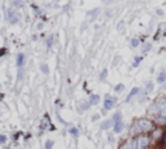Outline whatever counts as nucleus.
I'll return each instance as SVG.
<instances>
[{"label":"nucleus","instance_id":"nucleus-13","mask_svg":"<svg viewBox=\"0 0 166 149\" xmlns=\"http://www.w3.org/2000/svg\"><path fill=\"white\" fill-rule=\"evenodd\" d=\"M112 121H113V123H115V122H121V121H122V114H121V112H115V113L113 114Z\"/></svg>","mask_w":166,"mask_h":149},{"label":"nucleus","instance_id":"nucleus-6","mask_svg":"<svg viewBox=\"0 0 166 149\" xmlns=\"http://www.w3.org/2000/svg\"><path fill=\"white\" fill-rule=\"evenodd\" d=\"M8 20L10 24H17L20 20V14L13 9H8Z\"/></svg>","mask_w":166,"mask_h":149},{"label":"nucleus","instance_id":"nucleus-32","mask_svg":"<svg viewBox=\"0 0 166 149\" xmlns=\"http://www.w3.org/2000/svg\"><path fill=\"white\" fill-rule=\"evenodd\" d=\"M119 149H125V148H123V145H122V147H121V148H119Z\"/></svg>","mask_w":166,"mask_h":149},{"label":"nucleus","instance_id":"nucleus-18","mask_svg":"<svg viewBox=\"0 0 166 149\" xmlns=\"http://www.w3.org/2000/svg\"><path fill=\"white\" fill-rule=\"evenodd\" d=\"M145 87H147V91L148 92H152L153 91V83H152V82H147V84H145Z\"/></svg>","mask_w":166,"mask_h":149},{"label":"nucleus","instance_id":"nucleus-17","mask_svg":"<svg viewBox=\"0 0 166 149\" xmlns=\"http://www.w3.org/2000/svg\"><path fill=\"white\" fill-rule=\"evenodd\" d=\"M141 61H143V57L141 56H136L135 57V61H134V68H136V66L139 65Z\"/></svg>","mask_w":166,"mask_h":149},{"label":"nucleus","instance_id":"nucleus-9","mask_svg":"<svg viewBox=\"0 0 166 149\" xmlns=\"http://www.w3.org/2000/svg\"><path fill=\"white\" fill-rule=\"evenodd\" d=\"M157 83L158 84H165L166 83V71L165 70H161L157 75Z\"/></svg>","mask_w":166,"mask_h":149},{"label":"nucleus","instance_id":"nucleus-15","mask_svg":"<svg viewBox=\"0 0 166 149\" xmlns=\"http://www.w3.org/2000/svg\"><path fill=\"white\" fill-rule=\"evenodd\" d=\"M139 39H136V38H134V39H131V42H130V44H131V47L132 48H136L138 46H139Z\"/></svg>","mask_w":166,"mask_h":149},{"label":"nucleus","instance_id":"nucleus-1","mask_svg":"<svg viewBox=\"0 0 166 149\" xmlns=\"http://www.w3.org/2000/svg\"><path fill=\"white\" fill-rule=\"evenodd\" d=\"M154 129V123L152 119L148 118H139L136 119L134 125L131 127V131L136 135H141V134H148Z\"/></svg>","mask_w":166,"mask_h":149},{"label":"nucleus","instance_id":"nucleus-8","mask_svg":"<svg viewBox=\"0 0 166 149\" xmlns=\"http://www.w3.org/2000/svg\"><path fill=\"white\" fill-rule=\"evenodd\" d=\"M123 127H125V125H123L122 121H121V122H115V123L113 125L114 134H121V132L123 131Z\"/></svg>","mask_w":166,"mask_h":149},{"label":"nucleus","instance_id":"nucleus-7","mask_svg":"<svg viewBox=\"0 0 166 149\" xmlns=\"http://www.w3.org/2000/svg\"><path fill=\"white\" fill-rule=\"evenodd\" d=\"M153 123L157 125L158 127H164V126H166V118L161 117V115H156L153 119Z\"/></svg>","mask_w":166,"mask_h":149},{"label":"nucleus","instance_id":"nucleus-26","mask_svg":"<svg viewBox=\"0 0 166 149\" xmlns=\"http://www.w3.org/2000/svg\"><path fill=\"white\" fill-rule=\"evenodd\" d=\"M156 14H157V16H161V17H162V16H165V12H164L162 9H157V10H156Z\"/></svg>","mask_w":166,"mask_h":149},{"label":"nucleus","instance_id":"nucleus-16","mask_svg":"<svg viewBox=\"0 0 166 149\" xmlns=\"http://www.w3.org/2000/svg\"><path fill=\"white\" fill-rule=\"evenodd\" d=\"M125 90V84H122V83H119V84H117L114 87V91L115 92H122Z\"/></svg>","mask_w":166,"mask_h":149},{"label":"nucleus","instance_id":"nucleus-10","mask_svg":"<svg viewBox=\"0 0 166 149\" xmlns=\"http://www.w3.org/2000/svg\"><path fill=\"white\" fill-rule=\"evenodd\" d=\"M139 92H140V88L134 87V88H132V90H131V92L129 93V95H127V97H126V102H130V101H131V99L134 97V96H136Z\"/></svg>","mask_w":166,"mask_h":149},{"label":"nucleus","instance_id":"nucleus-28","mask_svg":"<svg viewBox=\"0 0 166 149\" xmlns=\"http://www.w3.org/2000/svg\"><path fill=\"white\" fill-rule=\"evenodd\" d=\"M123 29V22H121V24L118 25V30H122Z\"/></svg>","mask_w":166,"mask_h":149},{"label":"nucleus","instance_id":"nucleus-5","mask_svg":"<svg viewBox=\"0 0 166 149\" xmlns=\"http://www.w3.org/2000/svg\"><path fill=\"white\" fill-rule=\"evenodd\" d=\"M115 102H117V99H115V97H112V96H109V95H107V96H105V100H104V110H110V109H113L114 105H115Z\"/></svg>","mask_w":166,"mask_h":149},{"label":"nucleus","instance_id":"nucleus-14","mask_svg":"<svg viewBox=\"0 0 166 149\" xmlns=\"http://www.w3.org/2000/svg\"><path fill=\"white\" fill-rule=\"evenodd\" d=\"M99 100H100V97H99V95H91L90 97V105H96V104L99 102Z\"/></svg>","mask_w":166,"mask_h":149},{"label":"nucleus","instance_id":"nucleus-29","mask_svg":"<svg viewBox=\"0 0 166 149\" xmlns=\"http://www.w3.org/2000/svg\"><path fill=\"white\" fill-rule=\"evenodd\" d=\"M51 43H52V36H51V38H49V39H48V42H47V44H48V47H51Z\"/></svg>","mask_w":166,"mask_h":149},{"label":"nucleus","instance_id":"nucleus-22","mask_svg":"<svg viewBox=\"0 0 166 149\" xmlns=\"http://www.w3.org/2000/svg\"><path fill=\"white\" fill-rule=\"evenodd\" d=\"M91 105H90V102H85V104H82V106H81V109L83 110V112H85V110H87L88 108H90ZM82 110H81V112H82Z\"/></svg>","mask_w":166,"mask_h":149},{"label":"nucleus","instance_id":"nucleus-3","mask_svg":"<svg viewBox=\"0 0 166 149\" xmlns=\"http://www.w3.org/2000/svg\"><path fill=\"white\" fill-rule=\"evenodd\" d=\"M136 139V143H138V148L139 149H147L149 145H151V136H149L148 134H141L139 135L138 137H135Z\"/></svg>","mask_w":166,"mask_h":149},{"label":"nucleus","instance_id":"nucleus-2","mask_svg":"<svg viewBox=\"0 0 166 149\" xmlns=\"http://www.w3.org/2000/svg\"><path fill=\"white\" fill-rule=\"evenodd\" d=\"M148 113L149 114L161 115V117L166 118V99L165 97L157 99V101L153 102L152 105L148 108Z\"/></svg>","mask_w":166,"mask_h":149},{"label":"nucleus","instance_id":"nucleus-12","mask_svg":"<svg viewBox=\"0 0 166 149\" xmlns=\"http://www.w3.org/2000/svg\"><path fill=\"white\" fill-rule=\"evenodd\" d=\"M25 62V54L24 53H20L17 56V66L18 68H22V65Z\"/></svg>","mask_w":166,"mask_h":149},{"label":"nucleus","instance_id":"nucleus-27","mask_svg":"<svg viewBox=\"0 0 166 149\" xmlns=\"http://www.w3.org/2000/svg\"><path fill=\"white\" fill-rule=\"evenodd\" d=\"M20 4H22L21 0H14V5H20Z\"/></svg>","mask_w":166,"mask_h":149},{"label":"nucleus","instance_id":"nucleus-11","mask_svg":"<svg viewBox=\"0 0 166 149\" xmlns=\"http://www.w3.org/2000/svg\"><path fill=\"white\" fill-rule=\"evenodd\" d=\"M113 121L112 119H107V121H104V122L101 123V126H100V127H101V130H109L110 127H113Z\"/></svg>","mask_w":166,"mask_h":149},{"label":"nucleus","instance_id":"nucleus-20","mask_svg":"<svg viewBox=\"0 0 166 149\" xmlns=\"http://www.w3.org/2000/svg\"><path fill=\"white\" fill-rule=\"evenodd\" d=\"M69 132H70V134H71V135H73L74 137H77V136H78V135H79V132H78V130H77V129H74V127H73V129H70V130H69Z\"/></svg>","mask_w":166,"mask_h":149},{"label":"nucleus","instance_id":"nucleus-21","mask_svg":"<svg viewBox=\"0 0 166 149\" xmlns=\"http://www.w3.org/2000/svg\"><path fill=\"white\" fill-rule=\"evenodd\" d=\"M149 49H151V44L149 43H145L144 46H143V53H145V52H148Z\"/></svg>","mask_w":166,"mask_h":149},{"label":"nucleus","instance_id":"nucleus-23","mask_svg":"<svg viewBox=\"0 0 166 149\" xmlns=\"http://www.w3.org/2000/svg\"><path fill=\"white\" fill-rule=\"evenodd\" d=\"M52 147H53V141L47 140V143H46V149H52Z\"/></svg>","mask_w":166,"mask_h":149},{"label":"nucleus","instance_id":"nucleus-4","mask_svg":"<svg viewBox=\"0 0 166 149\" xmlns=\"http://www.w3.org/2000/svg\"><path fill=\"white\" fill-rule=\"evenodd\" d=\"M151 139L153 141H160L165 139V131L162 127H154L152 131H151Z\"/></svg>","mask_w":166,"mask_h":149},{"label":"nucleus","instance_id":"nucleus-31","mask_svg":"<svg viewBox=\"0 0 166 149\" xmlns=\"http://www.w3.org/2000/svg\"><path fill=\"white\" fill-rule=\"evenodd\" d=\"M5 53V49H2V51H0V56H2V54H4Z\"/></svg>","mask_w":166,"mask_h":149},{"label":"nucleus","instance_id":"nucleus-19","mask_svg":"<svg viewBox=\"0 0 166 149\" xmlns=\"http://www.w3.org/2000/svg\"><path fill=\"white\" fill-rule=\"evenodd\" d=\"M107 75H108V70L104 69V70L101 71V74H100V80H104L105 78H107Z\"/></svg>","mask_w":166,"mask_h":149},{"label":"nucleus","instance_id":"nucleus-25","mask_svg":"<svg viewBox=\"0 0 166 149\" xmlns=\"http://www.w3.org/2000/svg\"><path fill=\"white\" fill-rule=\"evenodd\" d=\"M42 71L44 74H48V66L47 65H42Z\"/></svg>","mask_w":166,"mask_h":149},{"label":"nucleus","instance_id":"nucleus-24","mask_svg":"<svg viewBox=\"0 0 166 149\" xmlns=\"http://www.w3.org/2000/svg\"><path fill=\"white\" fill-rule=\"evenodd\" d=\"M7 143V137L4 135H0V144H5Z\"/></svg>","mask_w":166,"mask_h":149},{"label":"nucleus","instance_id":"nucleus-30","mask_svg":"<svg viewBox=\"0 0 166 149\" xmlns=\"http://www.w3.org/2000/svg\"><path fill=\"white\" fill-rule=\"evenodd\" d=\"M99 118V114H95V115H93V117H92V121H96Z\"/></svg>","mask_w":166,"mask_h":149}]
</instances>
